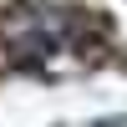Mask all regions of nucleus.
<instances>
[{
    "mask_svg": "<svg viewBox=\"0 0 127 127\" xmlns=\"http://www.w3.org/2000/svg\"><path fill=\"white\" fill-rule=\"evenodd\" d=\"M76 15H66V10H26L20 20H10L5 41H10V56L26 61V66H46L51 56H61V51L76 41Z\"/></svg>",
    "mask_w": 127,
    "mask_h": 127,
    "instance_id": "f257e3e1",
    "label": "nucleus"
}]
</instances>
